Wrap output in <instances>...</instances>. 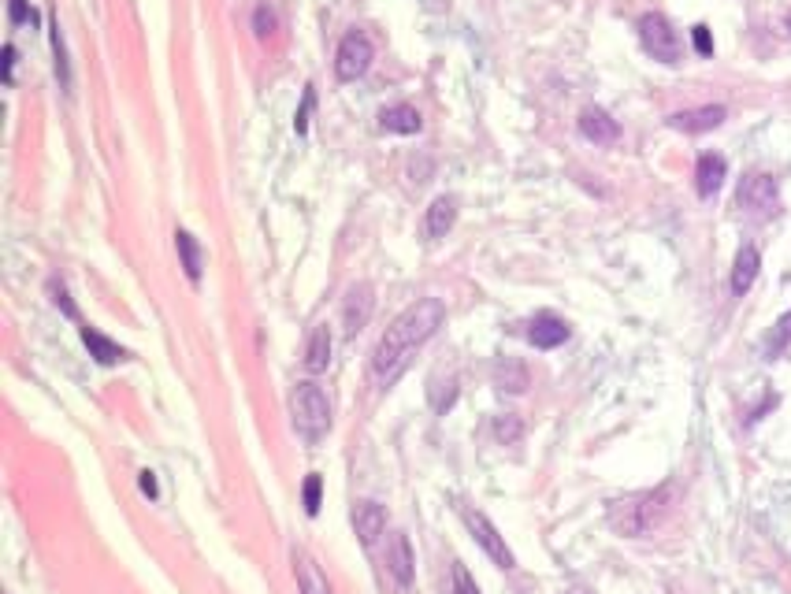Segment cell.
<instances>
[{
	"instance_id": "1",
	"label": "cell",
	"mask_w": 791,
	"mask_h": 594,
	"mask_svg": "<svg viewBox=\"0 0 791 594\" xmlns=\"http://www.w3.org/2000/svg\"><path fill=\"white\" fill-rule=\"evenodd\" d=\"M442 324H446V305L438 297H420L417 305H409L401 316L387 327L380 345H375L372 379L380 382V387H394V382L401 379V372L409 368V361L417 357V349L424 342H431Z\"/></svg>"
},
{
	"instance_id": "2",
	"label": "cell",
	"mask_w": 791,
	"mask_h": 594,
	"mask_svg": "<svg viewBox=\"0 0 791 594\" xmlns=\"http://www.w3.org/2000/svg\"><path fill=\"white\" fill-rule=\"evenodd\" d=\"M669 502H673V486L662 483L658 491L632 495V498H625V502H617V505L609 509V523H613V528L621 532V535L639 539V535H646V532L658 528L662 516L669 513Z\"/></svg>"
},
{
	"instance_id": "3",
	"label": "cell",
	"mask_w": 791,
	"mask_h": 594,
	"mask_svg": "<svg viewBox=\"0 0 791 594\" xmlns=\"http://www.w3.org/2000/svg\"><path fill=\"white\" fill-rule=\"evenodd\" d=\"M290 409H294V431H297L308 446H320L324 435L331 431V405H327V394L316 387V382H297L294 398H290Z\"/></svg>"
},
{
	"instance_id": "4",
	"label": "cell",
	"mask_w": 791,
	"mask_h": 594,
	"mask_svg": "<svg viewBox=\"0 0 791 594\" xmlns=\"http://www.w3.org/2000/svg\"><path fill=\"white\" fill-rule=\"evenodd\" d=\"M375 60V49H372V38L364 30H350L346 38L338 42V52H334V75L338 82H357Z\"/></svg>"
},
{
	"instance_id": "5",
	"label": "cell",
	"mask_w": 791,
	"mask_h": 594,
	"mask_svg": "<svg viewBox=\"0 0 791 594\" xmlns=\"http://www.w3.org/2000/svg\"><path fill=\"white\" fill-rule=\"evenodd\" d=\"M639 42L658 63H676L680 60V38H676L673 23L662 12H650V15L639 19Z\"/></svg>"
},
{
	"instance_id": "6",
	"label": "cell",
	"mask_w": 791,
	"mask_h": 594,
	"mask_svg": "<svg viewBox=\"0 0 791 594\" xmlns=\"http://www.w3.org/2000/svg\"><path fill=\"white\" fill-rule=\"evenodd\" d=\"M465 523H468V532H472V539L487 550V557L498 565V569H513L517 561H513V550L505 546V539L498 535V528L494 523L479 513V509H465Z\"/></svg>"
},
{
	"instance_id": "7",
	"label": "cell",
	"mask_w": 791,
	"mask_h": 594,
	"mask_svg": "<svg viewBox=\"0 0 791 594\" xmlns=\"http://www.w3.org/2000/svg\"><path fill=\"white\" fill-rule=\"evenodd\" d=\"M372 312H375V290L368 283H353L346 290V297H342V327H346L350 338L368 327Z\"/></svg>"
},
{
	"instance_id": "8",
	"label": "cell",
	"mask_w": 791,
	"mask_h": 594,
	"mask_svg": "<svg viewBox=\"0 0 791 594\" xmlns=\"http://www.w3.org/2000/svg\"><path fill=\"white\" fill-rule=\"evenodd\" d=\"M739 204L750 208V212H773L777 201H780V186L773 174H762V171H750L747 179L739 183Z\"/></svg>"
},
{
	"instance_id": "9",
	"label": "cell",
	"mask_w": 791,
	"mask_h": 594,
	"mask_svg": "<svg viewBox=\"0 0 791 594\" xmlns=\"http://www.w3.org/2000/svg\"><path fill=\"white\" fill-rule=\"evenodd\" d=\"M387 572L394 576L398 587H409V583H412V572H417V557H412V546H409V535H405V532H391V539H387Z\"/></svg>"
},
{
	"instance_id": "10",
	"label": "cell",
	"mask_w": 791,
	"mask_h": 594,
	"mask_svg": "<svg viewBox=\"0 0 791 594\" xmlns=\"http://www.w3.org/2000/svg\"><path fill=\"white\" fill-rule=\"evenodd\" d=\"M725 108L720 104H702V108H687V112H676L669 116V127L673 130H683V134H706V130H717L725 123Z\"/></svg>"
},
{
	"instance_id": "11",
	"label": "cell",
	"mask_w": 791,
	"mask_h": 594,
	"mask_svg": "<svg viewBox=\"0 0 791 594\" xmlns=\"http://www.w3.org/2000/svg\"><path fill=\"white\" fill-rule=\"evenodd\" d=\"M579 134L595 146H613L617 137H621V127H617V119L602 108H583L579 112Z\"/></svg>"
},
{
	"instance_id": "12",
	"label": "cell",
	"mask_w": 791,
	"mask_h": 594,
	"mask_svg": "<svg viewBox=\"0 0 791 594\" xmlns=\"http://www.w3.org/2000/svg\"><path fill=\"white\" fill-rule=\"evenodd\" d=\"M569 338V324L561 316H554V312H539V316L528 324V342L535 349H554Z\"/></svg>"
},
{
	"instance_id": "13",
	"label": "cell",
	"mask_w": 791,
	"mask_h": 594,
	"mask_svg": "<svg viewBox=\"0 0 791 594\" xmlns=\"http://www.w3.org/2000/svg\"><path fill=\"white\" fill-rule=\"evenodd\" d=\"M353 528H357V539L364 546H372L375 539H380L387 532V509L380 502H361L353 509Z\"/></svg>"
},
{
	"instance_id": "14",
	"label": "cell",
	"mask_w": 791,
	"mask_h": 594,
	"mask_svg": "<svg viewBox=\"0 0 791 594\" xmlns=\"http://www.w3.org/2000/svg\"><path fill=\"white\" fill-rule=\"evenodd\" d=\"M725 174H729L725 156H717V153L699 156V167H695V190H699V197H713L720 190V183H725Z\"/></svg>"
},
{
	"instance_id": "15",
	"label": "cell",
	"mask_w": 791,
	"mask_h": 594,
	"mask_svg": "<svg viewBox=\"0 0 791 594\" xmlns=\"http://www.w3.org/2000/svg\"><path fill=\"white\" fill-rule=\"evenodd\" d=\"M454 220H457V197H435L431 201V208H428V216H424V231H428V238H446V231L454 227Z\"/></svg>"
},
{
	"instance_id": "16",
	"label": "cell",
	"mask_w": 791,
	"mask_h": 594,
	"mask_svg": "<svg viewBox=\"0 0 791 594\" xmlns=\"http://www.w3.org/2000/svg\"><path fill=\"white\" fill-rule=\"evenodd\" d=\"M758 268H762V257H758V250H754V246H743V250L736 253V264H732V294H736V297H743V294L754 287V278H758Z\"/></svg>"
},
{
	"instance_id": "17",
	"label": "cell",
	"mask_w": 791,
	"mask_h": 594,
	"mask_svg": "<svg viewBox=\"0 0 791 594\" xmlns=\"http://www.w3.org/2000/svg\"><path fill=\"white\" fill-rule=\"evenodd\" d=\"M380 127L391 134H420L424 119L417 108H409V104H391V108L380 112Z\"/></svg>"
},
{
	"instance_id": "18",
	"label": "cell",
	"mask_w": 791,
	"mask_h": 594,
	"mask_svg": "<svg viewBox=\"0 0 791 594\" xmlns=\"http://www.w3.org/2000/svg\"><path fill=\"white\" fill-rule=\"evenodd\" d=\"M82 342H86L89 357H93L97 364H119V361H127V349L116 345L112 338H105L100 331H93V327H82Z\"/></svg>"
},
{
	"instance_id": "19",
	"label": "cell",
	"mask_w": 791,
	"mask_h": 594,
	"mask_svg": "<svg viewBox=\"0 0 791 594\" xmlns=\"http://www.w3.org/2000/svg\"><path fill=\"white\" fill-rule=\"evenodd\" d=\"M294 572H297V587L301 594H331L324 572L316 569V561L308 553H294Z\"/></svg>"
},
{
	"instance_id": "20",
	"label": "cell",
	"mask_w": 791,
	"mask_h": 594,
	"mask_svg": "<svg viewBox=\"0 0 791 594\" xmlns=\"http://www.w3.org/2000/svg\"><path fill=\"white\" fill-rule=\"evenodd\" d=\"M331 361V331L327 327H316L308 335V345H305V368L308 372H324Z\"/></svg>"
},
{
	"instance_id": "21",
	"label": "cell",
	"mask_w": 791,
	"mask_h": 594,
	"mask_svg": "<svg viewBox=\"0 0 791 594\" xmlns=\"http://www.w3.org/2000/svg\"><path fill=\"white\" fill-rule=\"evenodd\" d=\"M175 246H179V260H183V271H186V278L190 283H201V246H197V238L190 234V231H175Z\"/></svg>"
},
{
	"instance_id": "22",
	"label": "cell",
	"mask_w": 791,
	"mask_h": 594,
	"mask_svg": "<svg viewBox=\"0 0 791 594\" xmlns=\"http://www.w3.org/2000/svg\"><path fill=\"white\" fill-rule=\"evenodd\" d=\"M494 382L502 391H509V394H524L528 391V368L521 361H502L494 368Z\"/></svg>"
},
{
	"instance_id": "23",
	"label": "cell",
	"mask_w": 791,
	"mask_h": 594,
	"mask_svg": "<svg viewBox=\"0 0 791 594\" xmlns=\"http://www.w3.org/2000/svg\"><path fill=\"white\" fill-rule=\"evenodd\" d=\"M521 435H524V424L513 412H505V416H498V420H494V438L498 442L513 446V442H521Z\"/></svg>"
},
{
	"instance_id": "24",
	"label": "cell",
	"mask_w": 791,
	"mask_h": 594,
	"mask_svg": "<svg viewBox=\"0 0 791 594\" xmlns=\"http://www.w3.org/2000/svg\"><path fill=\"white\" fill-rule=\"evenodd\" d=\"M52 52H56V79L63 90H71V67H67V49H63V33L52 26Z\"/></svg>"
},
{
	"instance_id": "25",
	"label": "cell",
	"mask_w": 791,
	"mask_h": 594,
	"mask_svg": "<svg viewBox=\"0 0 791 594\" xmlns=\"http://www.w3.org/2000/svg\"><path fill=\"white\" fill-rule=\"evenodd\" d=\"M275 26H279V19H275L268 0H260V5L253 8V33H257V38H271Z\"/></svg>"
},
{
	"instance_id": "26",
	"label": "cell",
	"mask_w": 791,
	"mask_h": 594,
	"mask_svg": "<svg viewBox=\"0 0 791 594\" xmlns=\"http://www.w3.org/2000/svg\"><path fill=\"white\" fill-rule=\"evenodd\" d=\"M787 342H791V312H787V316H780V324H777V335L769 338V357L784 354V349H787Z\"/></svg>"
},
{
	"instance_id": "27",
	"label": "cell",
	"mask_w": 791,
	"mask_h": 594,
	"mask_svg": "<svg viewBox=\"0 0 791 594\" xmlns=\"http://www.w3.org/2000/svg\"><path fill=\"white\" fill-rule=\"evenodd\" d=\"M320 491H324L320 476H308V479H305V513H308V516L320 513Z\"/></svg>"
},
{
	"instance_id": "28",
	"label": "cell",
	"mask_w": 791,
	"mask_h": 594,
	"mask_svg": "<svg viewBox=\"0 0 791 594\" xmlns=\"http://www.w3.org/2000/svg\"><path fill=\"white\" fill-rule=\"evenodd\" d=\"M49 290H52V301H56V308L63 312V316H67V320H79V308L71 305V297H67V287H63V283H52Z\"/></svg>"
},
{
	"instance_id": "29",
	"label": "cell",
	"mask_w": 791,
	"mask_h": 594,
	"mask_svg": "<svg viewBox=\"0 0 791 594\" xmlns=\"http://www.w3.org/2000/svg\"><path fill=\"white\" fill-rule=\"evenodd\" d=\"M313 104H316V93H313V90H305V100H301V108H297V116H294V130H297V134L308 130V116H313Z\"/></svg>"
},
{
	"instance_id": "30",
	"label": "cell",
	"mask_w": 791,
	"mask_h": 594,
	"mask_svg": "<svg viewBox=\"0 0 791 594\" xmlns=\"http://www.w3.org/2000/svg\"><path fill=\"white\" fill-rule=\"evenodd\" d=\"M454 594H479V587H476V580L468 576L465 565H454Z\"/></svg>"
},
{
	"instance_id": "31",
	"label": "cell",
	"mask_w": 791,
	"mask_h": 594,
	"mask_svg": "<svg viewBox=\"0 0 791 594\" xmlns=\"http://www.w3.org/2000/svg\"><path fill=\"white\" fill-rule=\"evenodd\" d=\"M692 42H695V49H699L702 56H713V38H710V26H706V23H699V26L692 30Z\"/></svg>"
},
{
	"instance_id": "32",
	"label": "cell",
	"mask_w": 791,
	"mask_h": 594,
	"mask_svg": "<svg viewBox=\"0 0 791 594\" xmlns=\"http://www.w3.org/2000/svg\"><path fill=\"white\" fill-rule=\"evenodd\" d=\"M8 19H12V26H23V23H33V12H30L26 0H12V5H8Z\"/></svg>"
},
{
	"instance_id": "33",
	"label": "cell",
	"mask_w": 791,
	"mask_h": 594,
	"mask_svg": "<svg viewBox=\"0 0 791 594\" xmlns=\"http://www.w3.org/2000/svg\"><path fill=\"white\" fill-rule=\"evenodd\" d=\"M137 483H142V491H146V495H149V498H156V495H160V491H156V476H153V472H149V468H146V472H142V479H137Z\"/></svg>"
},
{
	"instance_id": "34",
	"label": "cell",
	"mask_w": 791,
	"mask_h": 594,
	"mask_svg": "<svg viewBox=\"0 0 791 594\" xmlns=\"http://www.w3.org/2000/svg\"><path fill=\"white\" fill-rule=\"evenodd\" d=\"M12 71H15V49L5 45V82L12 86Z\"/></svg>"
},
{
	"instance_id": "35",
	"label": "cell",
	"mask_w": 791,
	"mask_h": 594,
	"mask_svg": "<svg viewBox=\"0 0 791 594\" xmlns=\"http://www.w3.org/2000/svg\"><path fill=\"white\" fill-rule=\"evenodd\" d=\"M784 30H787V33H791V12H787V19H784Z\"/></svg>"
}]
</instances>
